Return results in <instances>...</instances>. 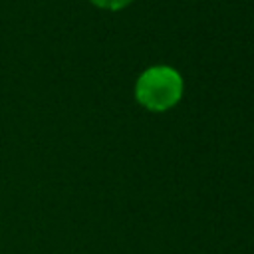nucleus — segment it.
<instances>
[{
  "label": "nucleus",
  "instance_id": "obj_1",
  "mask_svg": "<svg viewBox=\"0 0 254 254\" xmlns=\"http://www.w3.org/2000/svg\"><path fill=\"white\" fill-rule=\"evenodd\" d=\"M181 95L183 77L169 65L147 67L135 83V97L149 111H167L179 103Z\"/></svg>",
  "mask_w": 254,
  "mask_h": 254
},
{
  "label": "nucleus",
  "instance_id": "obj_2",
  "mask_svg": "<svg viewBox=\"0 0 254 254\" xmlns=\"http://www.w3.org/2000/svg\"><path fill=\"white\" fill-rule=\"evenodd\" d=\"M133 0H91L93 6L101 8V10H111V12H117V10H123L131 4Z\"/></svg>",
  "mask_w": 254,
  "mask_h": 254
}]
</instances>
